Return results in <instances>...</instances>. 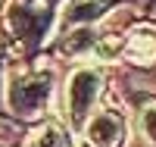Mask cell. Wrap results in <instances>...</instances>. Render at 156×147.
<instances>
[{"instance_id":"6da1fadb","label":"cell","mask_w":156,"mask_h":147,"mask_svg":"<svg viewBox=\"0 0 156 147\" xmlns=\"http://www.w3.org/2000/svg\"><path fill=\"white\" fill-rule=\"evenodd\" d=\"M103 94V72L100 69H78L69 78V91H66V100H69V122L75 128H81L87 122V116L97 110V100Z\"/></svg>"},{"instance_id":"7a4b0ae2","label":"cell","mask_w":156,"mask_h":147,"mask_svg":"<svg viewBox=\"0 0 156 147\" xmlns=\"http://www.w3.org/2000/svg\"><path fill=\"white\" fill-rule=\"evenodd\" d=\"M53 82L44 75H16L9 82V106L19 116H37L50 100Z\"/></svg>"},{"instance_id":"3957f363","label":"cell","mask_w":156,"mask_h":147,"mask_svg":"<svg viewBox=\"0 0 156 147\" xmlns=\"http://www.w3.org/2000/svg\"><path fill=\"white\" fill-rule=\"evenodd\" d=\"M81 128H84L87 144H94V147H119L125 141V119L115 113V110L90 113Z\"/></svg>"},{"instance_id":"277c9868","label":"cell","mask_w":156,"mask_h":147,"mask_svg":"<svg viewBox=\"0 0 156 147\" xmlns=\"http://www.w3.org/2000/svg\"><path fill=\"white\" fill-rule=\"evenodd\" d=\"M122 57L134 66H153L156 63V31L147 28V25L131 31L122 44Z\"/></svg>"},{"instance_id":"5b68a950","label":"cell","mask_w":156,"mask_h":147,"mask_svg":"<svg viewBox=\"0 0 156 147\" xmlns=\"http://www.w3.org/2000/svg\"><path fill=\"white\" fill-rule=\"evenodd\" d=\"M103 0H69L66 3V9H62V22H72V25H81V22H87V19H94V16H100L103 13Z\"/></svg>"},{"instance_id":"8992f818","label":"cell","mask_w":156,"mask_h":147,"mask_svg":"<svg viewBox=\"0 0 156 147\" xmlns=\"http://www.w3.org/2000/svg\"><path fill=\"white\" fill-rule=\"evenodd\" d=\"M94 41H97L94 28H87V25H75L72 35L62 41V53H69V57H90Z\"/></svg>"},{"instance_id":"52a82bcc","label":"cell","mask_w":156,"mask_h":147,"mask_svg":"<svg viewBox=\"0 0 156 147\" xmlns=\"http://www.w3.org/2000/svg\"><path fill=\"white\" fill-rule=\"evenodd\" d=\"M28 147H69V135L62 128H56V125H41L31 135Z\"/></svg>"},{"instance_id":"ba28073f","label":"cell","mask_w":156,"mask_h":147,"mask_svg":"<svg viewBox=\"0 0 156 147\" xmlns=\"http://www.w3.org/2000/svg\"><path fill=\"white\" fill-rule=\"evenodd\" d=\"M122 38H115V35H106V38H97L94 47H90V57H97V60H115V57H122Z\"/></svg>"},{"instance_id":"9c48e42d","label":"cell","mask_w":156,"mask_h":147,"mask_svg":"<svg viewBox=\"0 0 156 147\" xmlns=\"http://www.w3.org/2000/svg\"><path fill=\"white\" fill-rule=\"evenodd\" d=\"M140 135L150 147H156V103H147L140 110Z\"/></svg>"},{"instance_id":"30bf717a","label":"cell","mask_w":156,"mask_h":147,"mask_svg":"<svg viewBox=\"0 0 156 147\" xmlns=\"http://www.w3.org/2000/svg\"><path fill=\"white\" fill-rule=\"evenodd\" d=\"M78 147H94V144H87V141H84V144H78Z\"/></svg>"}]
</instances>
